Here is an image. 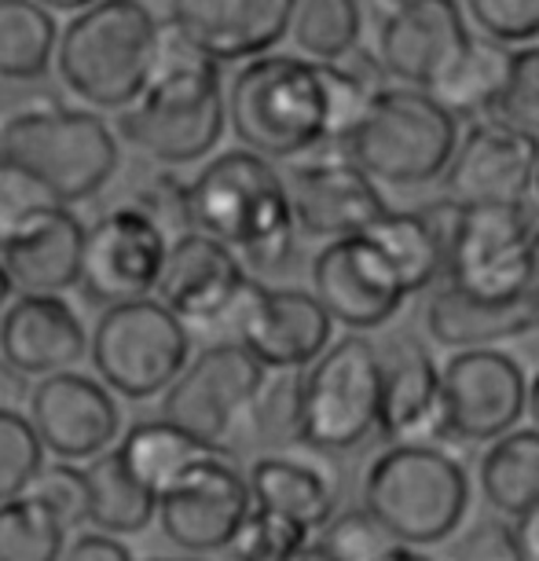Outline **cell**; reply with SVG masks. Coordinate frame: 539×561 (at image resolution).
Listing matches in <instances>:
<instances>
[{
    "label": "cell",
    "instance_id": "cell-21",
    "mask_svg": "<svg viewBox=\"0 0 539 561\" xmlns=\"http://www.w3.org/2000/svg\"><path fill=\"white\" fill-rule=\"evenodd\" d=\"M378 348V433L389 444H429L440 433V367L415 334H389Z\"/></svg>",
    "mask_w": 539,
    "mask_h": 561
},
{
    "label": "cell",
    "instance_id": "cell-32",
    "mask_svg": "<svg viewBox=\"0 0 539 561\" xmlns=\"http://www.w3.org/2000/svg\"><path fill=\"white\" fill-rule=\"evenodd\" d=\"M59 26L34 0H0V78L37 81L56 59Z\"/></svg>",
    "mask_w": 539,
    "mask_h": 561
},
{
    "label": "cell",
    "instance_id": "cell-11",
    "mask_svg": "<svg viewBox=\"0 0 539 561\" xmlns=\"http://www.w3.org/2000/svg\"><path fill=\"white\" fill-rule=\"evenodd\" d=\"M253 511L246 473L231 455H195L173 481L158 492L154 522L165 539L184 554L209 558L228 550L231 536Z\"/></svg>",
    "mask_w": 539,
    "mask_h": 561
},
{
    "label": "cell",
    "instance_id": "cell-4",
    "mask_svg": "<svg viewBox=\"0 0 539 561\" xmlns=\"http://www.w3.org/2000/svg\"><path fill=\"white\" fill-rule=\"evenodd\" d=\"M158 19L144 0H96L56 41L59 81L96 111H129L154 62Z\"/></svg>",
    "mask_w": 539,
    "mask_h": 561
},
{
    "label": "cell",
    "instance_id": "cell-29",
    "mask_svg": "<svg viewBox=\"0 0 539 561\" xmlns=\"http://www.w3.org/2000/svg\"><path fill=\"white\" fill-rule=\"evenodd\" d=\"M84 473V492H89V514L84 525H92V533L103 536H136L154 522L158 495L144 489L140 481L125 470L118 451H103L96 459L81 466Z\"/></svg>",
    "mask_w": 539,
    "mask_h": 561
},
{
    "label": "cell",
    "instance_id": "cell-39",
    "mask_svg": "<svg viewBox=\"0 0 539 561\" xmlns=\"http://www.w3.org/2000/svg\"><path fill=\"white\" fill-rule=\"evenodd\" d=\"M41 466H45V448L30 419L23 411L0 408V503L23 495Z\"/></svg>",
    "mask_w": 539,
    "mask_h": 561
},
{
    "label": "cell",
    "instance_id": "cell-25",
    "mask_svg": "<svg viewBox=\"0 0 539 561\" xmlns=\"http://www.w3.org/2000/svg\"><path fill=\"white\" fill-rule=\"evenodd\" d=\"M81 247L84 225L67 206H51L0 236V264L15 294L62 298L70 287H78Z\"/></svg>",
    "mask_w": 539,
    "mask_h": 561
},
{
    "label": "cell",
    "instance_id": "cell-37",
    "mask_svg": "<svg viewBox=\"0 0 539 561\" xmlns=\"http://www.w3.org/2000/svg\"><path fill=\"white\" fill-rule=\"evenodd\" d=\"M489 122L539 140V45L511 51L506 84L495 100Z\"/></svg>",
    "mask_w": 539,
    "mask_h": 561
},
{
    "label": "cell",
    "instance_id": "cell-36",
    "mask_svg": "<svg viewBox=\"0 0 539 561\" xmlns=\"http://www.w3.org/2000/svg\"><path fill=\"white\" fill-rule=\"evenodd\" d=\"M298 386L301 370H268L246 422L253 440L268 444V448L298 444Z\"/></svg>",
    "mask_w": 539,
    "mask_h": 561
},
{
    "label": "cell",
    "instance_id": "cell-28",
    "mask_svg": "<svg viewBox=\"0 0 539 561\" xmlns=\"http://www.w3.org/2000/svg\"><path fill=\"white\" fill-rule=\"evenodd\" d=\"M426 331L437 345L467 353V348H492L528 334V323L517 301H481L444 283L429 294Z\"/></svg>",
    "mask_w": 539,
    "mask_h": 561
},
{
    "label": "cell",
    "instance_id": "cell-53",
    "mask_svg": "<svg viewBox=\"0 0 539 561\" xmlns=\"http://www.w3.org/2000/svg\"><path fill=\"white\" fill-rule=\"evenodd\" d=\"M12 298H15V287H12V279H8L4 264H0V312H4V305Z\"/></svg>",
    "mask_w": 539,
    "mask_h": 561
},
{
    "label": "cell",
    "instance_id": "cell-6",
    "mask_svg": "<svg viewBox=\"0 0 539 561\" xmlns=\"http://www.w3.org/2000/svg\"><path fill=\"white\" fill-rule=\"evenodd\" d=\"M459 144V122L422 89L382 84L353 133L337 144L345 162L375 184L418 187L448 169Z\"/></svg>",
    "mask_w": 539,
    "mask_h": 561
},
{
    "label": "cell",
    "instance_id": "cell-51",
    "mask_svg": "<svg viewBox=\"0 0 539 561\" xmlns=\"http://www.w3.org/2000/svg\"><path fill=\"white\" fill-rule=\"evenodd\" d=\"M290 561H334L331 554H326V550L320 547V543H316V539H309V543H305L301 550H298V554H294Z\"/></svg>",
    "mask_w": 539,
    "mask_h": 561
},
{
    "label": "cell",
    "instance_id": "cell-23",
    "mask_svg": "<svg viewBox=\"0 0 539 561\" xmlns=\"http://www.w3.org/2000/svg\"><path fill=\"white\" fill-rule=\"evenodd\" d=\"M294 0H169V23L214 62L268 56L290 34Z\"/></svg>",
    "mask_w": 539,
    "mask_h": 561
},
{
    "label": "cell",
    "instance_id": "cell-20",
    "mask_svg": "<svg viewBox=\"0 0 539 561\" xmlns=\"http://www.w3.org/2000/svg\"><path fill=\"white\" fill-rule=\"evenodd\" d=\"M470 37L459 0H393V8L378 15L375 59L386 78L426 89Z\"/></svg>",
    "mask_w": 539,
    "mask_h": 561
},
{
    "label": "cell",
    "instance_id": "cell-7",
    "mask_svg": "<svg viewBox=\"0 0 539 561\" xmlns=\"http://www.w3.org/2000/svg\"><path fill=\"white\" fill-rule=\"evenodd\" d=\"M0 158L41 180L59 206L100 195L118 173L122 144L100 114L73 107H30L0 129Z\"/></svg>",
    "mask_w": 539,
    "mask_h": 561
},
{
    "label": "cell",
    "instance_id": "cell-15",
    "mask_svg": "<svg viewBox=\"0 0 539 561\" xmlns=\"http://www.w3.org/2000/svg\"><path fill=\"white\" fill-rule=\"evenodd\" d=\"M169 239L129 203L84 228L78 287L84 301L111 309L122 301L154 298Z\"/></svg>",
    "mask_w": 539,
    "mask_h": 561
},
{
    "label": "cell",
    "instance_id": "cell-46",
    "mask_svg": "<svg viewBox=\"0 0 539 561\" xmlns=\"http://www.w3.org/2000/svg\"><path fill=\"white\" fill-rule=\"evenodd\" d=\"M517 305L525 312L528 331H539V225L528 239V253H525V275L521 287H517Z\"/></svg>",
    "mask_w": 539,
    "mask_h": 561
},
{
    "label": "cell",
    "instance_id": "cell-34",
    "mask_svg": "<svg viewBox=\"0 0 539 561\" xmlns=\"http://www.w3.org/2000/svg\"><path fill=\"white\" fill-rule=\"evenodd\" d=\"M290 34L305 59L342 67L364 34L359 0H294Z\"/></svg>",
    "mask_w": 539,
    "mask_h": 561
},
{
    "label": "cell",
    "instance_id": "cell-9",
    "mask_svg": "<svg viewBox=\"0 0 539 561\" xmlns=\"http://www.w3.org/2000/svg\"><path fill=\"white\" fill-rule=\"evenodd\" d=\"M92 370L114 397H162L192 359V331L158 298L122 301L100 312L89 337Z\"/></svg>",
    "mask_w": 539,
    "mask_h": 561
},
{
    "label": "cell",
    "instance_id": "cell-8",
    "mask_svg": "<svg viewBox=\"0 0 539 561\" xmlns=\"http://www.w3.org/2000/svg\"><path fill=\"white\" fill-rule=\"evenodd\" d=\"M378 433V348L364 334H342L298 386V444L323 455L364 448Z\"/></svg>",
    "mask_w": 539,
    "mask_h": 561
},
{
    "label": "cell",
    "instance_id": "cell-27",
    "mask_svg": "<svg viewBox=\"0 0 539 561\" xmlns=\"http://www.w3.org/2000/svg\"><path fill=\"white\" fill-rule=\"evenodd\" d=\"M506 70H511V48L489 37H470L422 92L456 122L489 118L506 84Z\"/></svg>",
    "mask_w": 539,
    "mask_h": 561
},
{
    "label": "cell",
    "instance_id": "cell-43",
    "mask_svg": "<svg viewBox=\"0 0 539 561\" xmlns=\"http://www.w3.org/2000/svg\"><path fill=\"white\" fill-rule=\"evenodd\" d=\"M467 12L495 45H525L539 37V0H467Z\"/></svg>",
    "mask_w": 539,
    "mask_h": 561
},
{
    "label": "cell",
    "instance_id": "cell-1",
    "mask_svg": "<svg viewBox=\"0 0 539 561\" xmlns=\"http://www.w3.org/2000/svg\"><path fill=\"white\" fill-rule=\"evenodd\" d=\"M375 92L359 73L337 62L268 51L236 70L225 96V118L242 151L287 162L316 147L342 144Z\"/></svg>",
    "mask_w": 539,
    "mask_h": 561
},
{
    "label": "cell",
    "instance_id": "cell-49",
    "mask_svg": "<svg viewBox=\"0 0 539 561\" xmlns=\"http://www.w3.org/2000/svg\"><path fill=\"white\" fill-rule=\"evenodd\" d=\"M34 4H41L45 12H67V15H78L84 12V8H92L96 0H34Z\"/></svg>",
    "mask_w": 539,
    "mask_h": 561
},
{
    "label": "cell",
    "instance_id": "cell-10",
    "mask_svg": "<svg viewBox=\"0 0 539 561\" xmlns=\"http://www.w3.org/2000/svg\"><path fill=\"white\" fill-rule=\"evenodd\" d=\"M264 370L246 348L236 342H214L187 359V367L162 393V415L169 426L187 433L203 451L231 455L239 433H246L250 408L257 400Z\"/></svg>",
    "mask_w": 539,
    "mask_h": 561
},
{
    "label": "cell",
    "instance_id": "cell-2",
    "mask_svg": "<svg viewBox=\"0 0 539 561\" xmlns=\"http://www.w3.org/2000/svg\"><path fill=\"white\" fill-rule=\"evenodd\" d=\"M225 125L220 62L192 45L169 19L158 23L147 89L118 114L114 133L158 165H192L209 158Z\"/></svg>",
    "mask_w": 539,
    "mask_h": 561
},
{
    "label": "cell",
    "instance_id": "cell-41",
    "mask_svg": "<svg viewBox=\"0 0 539 561\" xmlns=\"http://www.w3.org/2000/svg\"><path fill=\"white\" fill-rule=\"evenodd\" d=\"M129 206L140 209L169 242L187 236V231H195L192 228V203H187V184L176 173H169V169H162V173H154L147 180L140 192L129 198Z\"/></svg>",
    "mask_w": 539,
    "mask_h": 561
},
{
    "label": "cell",
    "instance_id": "cell-31",
    "mask_svg": "<svg viewBox=\"0 0 539 561\" xmlns=\"http://www.w3.org/2000/svg\"><path fill=\"white\" fill-rule=\"evenodd\" d=\"M364 239H371L378 247L386 264L397 272L400 287L408 290V298L437 287V279H444L440 247L415 209H386V214L364 231Z\"/></svg>",
    "mask_w": 539,
    "mask_h": 561
},
{
    "label": "cell",
    "instance_id": "cell-38",
    "mask_svg": "<svg viewBox=\"0 0 539 561\" xmlns=\"http://www.w3.org/2000/svg\"><path fill=\"white\" fill-rule=\"evenodd\" d=\"M309 539L312 533H305L290 517H279L272 511H257V506H253L246 514V522L239 525V533L231 536L228 558L231 561H290Z\"/></svg>",
    "mask_w": 539,
    "mask_h": 561
},
{
    "label": "cell",
    "instance_id": "cell-17",
    "mask_svg": "<svg viewBox=\"0 0 539 561\" xmlns=\"http://www.w3.org/2000/svg\"><path fill=\"white\" fill-rule=\"evenodd\" d=\"M309 294L323 305L331 323H342L353 334L386 327L408 301L397 272L364 236L331 239L316 253Z\"/></svg>",
    "mask_w": 539,
    "mask_h": 561
},
{
    "label": "cell",
    "instance_id": "cell-13",
    "mask_svg": "<svg viewBox=\"0 0 539 561\" xmlns=\"http://www.w3.org/2000/svg\"><path fill=\"white\" fill-rule=\"evenodd\" d=\"M528 378L500 348H467L440 370V433L467 444H492L517 430Z\"/></svg>",
    "mask_w": 539,
    "mask_h": 561
},
{
    "label": "cell",
    "instance_id": "cell-16",
    "mask_svg": "<svg viewBox=\"0 0 539 561\" xmlns=\"http://www.w3.org/2000/svg\"><path fill=\"white\" fill-rule=\"evenodd\" d=\"M23 415L59 462H89L122 437V408L100 378L59 370L30 386Z\"/></svg>",
    "mask_w": 539,
    "mask_h": 561
},
{
    "label": "cell",
    "instance_id": "cell-55",
    "mask_svg": "<svg viewBox=\"0 0 539 561\" xmlns=\"http://www.w3.org/2000/svg\"><path fill=\"white\" fill-rule=\"evenodd\" d=\"M151 561H176V558H151Z\"/></svg>",
    "mask_w": 539,
    "mask_h": 561
},
{
    "label": "cell",
    "instance_id": "cell-26",
    "mask_svg": "<svg viewBox=\"0 0 539 561\" xmlns=\"http://www.w3.org/2000/svg\"><path fill=\"white\" fill-rule=\"evenodd\" d=\"M250 503L257 511L290 517L305 533L320 528L337 514V484L320 466L290 459V455H261L246 473Z\"/></svg>",
    "mask_w": 539,
    "mask_h": 561
},
{
    "label": "cell",
    "instance_id": "cell-33",
    "mask_svg": "<svg viewBox=\"0 0 539 561\" xmlns=\"http://www.w3.org/2000/svg\"><path fill=\"white\" fill-rule=\"evenodd\" d=\"M114 451H118V459L125 462V470L154 495L162 492L195 455H203V448H198L187 433L169 426L165 419L136 422V426L122 433V444Z\"/></svg>",
    "mask_w": 539,
    "mask_h": 561
},
{
    "label": "cell",
    "instance_id": "cell-14",
    "mask_svg": "<svg viewBox=\"0 0 539 561\" xmlns=\"http://www.w3.org/2000/svg\"><path fill=\"white\" fill-rule=\"evenodd\" d=\"M228 342L242 345L264 370H305L334 342V323L309 290L264 287L250 279L228 316Z\"/></svg>",
    "mask_w": 539,
    "mask_h": 561
},
{
    "label": "cell",
    "instance_id": "cell-44",
    "mask_svg": "<svg viewBox=\"0 0 539 561\" xmlns=\"http://www.w3.org/2000/svg\"><path fill=\"white\" fill-rule=\"evenodd\" d=\"M59 206V198L48 192L41 180H34L26 169L0 158V236H8L23 220H30L41 209Z\"/></svg>",
    "mask_w": 539,
    "mask_h": 561
},
{
    "label": "cell",
    "instance_id": "cell-52",
    "mask_svg": "<svg viewBox=\"0 0 539 561\" xmlns=\"http://www.w3.org/2000/svg\"><path fill=\"white\" fill-rule=\"evenodd\" d=\"M382 561H433V558H429V554H422V550H415V547H400V543H397Z\"/></svg>",
    "mask_w": 539,
    "mask_h": 561
},
{
    "label": "cell",
    "instance_id": "cell-45",
    "mask_svg": "<svg viewBox=\"0 0 539 561\" xmlns=\"http://www.w3.org/2000/svg\"><path fill=\"white\" fill-rule=\"evenodd\" d=\"M59 561H136V558L118 536L81 533L78 539H70Z\"/></svg>",
    "mask_w": 539,
    "mask_h": 561
},
{
    "label": "cell",
    "instance_id": "cell-12",
    "mask_svg": "<svg viewBox=\"0 0 539 561\" xmlns=\"http://www.w3.org/2000/svg\"><path fill=\"white\" fill-rule=\"evenodd\" d=\"M532 231L536 217L525 203L462 206L444 253V283L481 301H517Z\"/></svg>",
    "mask_w": 539,
    "mask_h": 561
},
{
    "label": "cell",
    "instance_id": "cell-48",
    "mask_svg": "<svg viewBox=\"0 0 539 561\" xmlns=\"http://www.w3.org/2000/svg\"><path fill=\"white\" fill-rule=\"evenodd\" d=\"M30 378L19 375L15 367H8L4 359H0V408H12L19 411V404H26V397H30Z\"/></svg>",
    "mask_w": 539,
    "mask_h": 561
},
{
    "label": "cell",
    "instance_id": "cell-24",
    "mask_svg": "<svg viewBox=\"0 0 539 561\" xmlns=\"http://www.w3.org/2000/svg\"><path fill=\"white\" fill-rule=\"evenodd\" d=\"M89 356V331L62 298L19 294L0 312V359L23 378L73 370Z\"/></svg>",
    "mask_w": 539,
    "mask_h": 561
},
{
    "label": "cell",
    "instance_id": "cell-40",
    "mask_svg": "<svg viewBox=\"0 0 539 561\" xmlns=\"http://www.w3.org/2000/svg\"><path fill=\"white\" fill-rule=\"evenodd\" d=\"M316 543H320L334 561H382L389 550L397 547L393 536H389L364 506L334 514L331 522L320 528Z\"/></svg>",
    "mask_w": 539,
    "mask_h": 561
},
{
    "label": "cell",
    "instance_id": "cell-50",
    "mask_svg": "<svg viewBox=\"0 0 539 561\" xmlns=\"http://www.w3.org/2000/svg\"><path fill=\"white\" fill-rule=\"evenodd\" d=\"M525 415L532 419V430L539 433V375L528 382V397H525Z\"/></svg>",
    "mask_w": 539,
    "mask_h": 561
},
{
    "label": "cell",
    "instance_id": "cell-35",
    "mask_svg": "<svg viewBox=\"0 0 539 561\" xmlns=\"http://www.w3.org/2000/svg\"><path fill=\"white\" fill-rule=\"evenodd\" d=\"M67 536V525L34 495L0 503V561H59Z\"/></svg>",
    "mask_w": 539,
    "mask_h": 561
},
{
    "label": "cell",
    "instance_id": "cell-42",
    "mask_svg": "<svg viewBox=\"0 0 539 561\" xmlns=\"http://www.w3.org/2000/svg\"><path fill=\"white\" fill-rule=\"evenodd\" d=\"M23 495H34L59 517L62 525L81 528L84 514H89V492H84V473L73 462H45L37 470V478L26 484Z\"/></svg>",
    "mask_w": 539,
    "mask_h": 561
},
{
    "label": "cell",
    "instance_id": "cell-30",
    "mask_svg": "<svg viewBox=\"0 0 539 561\" xmlns=\"http://www.w3.org/2000/svg\"><path fill=\"white\" fill-rule=\"evenodd\" d=\"M484 503L503 517H521L539 503V433L511 430L489 444L478 459Z\"/></svg>",
    "mask_w": 539,
    "mask_h": 561
},
{
    "label": "cell",
    "instance_id": "cell-22",
    "mask_svg": "<svg viewBox=\"0 0 539 561\" xmlns=\"http://www.w3.org/2000/svg\"><path fill=\"white\" fill-rule=\"evenodd\" d=\"M283 184H287L294 228L312 239L364 236L389 209L382 187L345 158L301 162L283 176Z\"/></svg>",
    "mask_w": 539,
    "mask_h": 561
},
{
    "label": "cell",
    "instance_id": "cell-5",
    "mask_svg": "<svg viewBox=\"0 0 539 561\" xmlns=\"http://www.w3.org/2000/svg\"><path fill=\"white\" fill-rule=\"evenodd\" d=\"M364 511L400 547H437L470 511V478L437 444H389L364 473Z\"/></svg>",
    "mask_w": 539,
    "mask_h": 561
},
{
    "label": "cell",
    "instance_id": "cell-54",
    "mask_svg": "<svg viewBox=\"0 0 539 561\" xmlns=\"http://www.w3.org/2000/svg\"><path fill=\"white\" fill-rule=\"evenodd\" d=\"M532 187H536V198H539V162H536V180H532Z\"/></svg>",
    "mask_w": 539,
    "mask_h": 561
},
{
    "label": "cell",
    "instance_id": "cell-3",
    "mask_svg": "<svg viewBox=\"0 0 539 561\" xmlns=\"http://www.w3.org/2000/svg\"><path fill=\"white\" fill-rule=\"evenodd\" d=\"M192 228L225 242L242 268L276 272L290 261L294 228L283 173L253 151H225L198 169L187 184Z\"/></svg>",
    "mask_w": 539,
    "mask_h": 561
},
{
    "label": "cell",
    "instance_id": "cell-47",
    "mask_svg": "<svg viewBox=\"0 0 539 561\" xmlns=\"http://www.w3.org/2000/svg\"><path fill=\"white\" fill-rule=\"evenodd\" d=\"M511 561H539V503L511 525Z\"/></svg>",
    "mask_w": 539,
    "mask_h": 561
},
{
    "label": "cell",
    "instance_id": "cell-19",
    "mask_svg": "<svg viewBox=\"0 0 539 561\" xmlns=\"http://www.w3.org/2000/svg\"><path fill=\"white\" fill-rule=\"evenodd\" d=\"M539 162V140L478 122L456 144L448 169L440 173L444 198L456 206H514L532 192Z\"/></svg>",
    "mask_w": 539,
    "mask_h": 561
},
{
    "label": "cell",
    "instance_id": "cell-18",
    "mask_svg": "<svg viewBox=\"0 0 539 561\" xmlns=\"http://www.w3.org/2000/svg\"><path fill=\"white\" fill-rule=\"evenodd\" d=\"M250 283V272L225 242L187 231L169 242L154 298L184 327H225Z\"/></svg>",
    "mask_w": 539,
    "mask_h": 561
}]
</instances>
